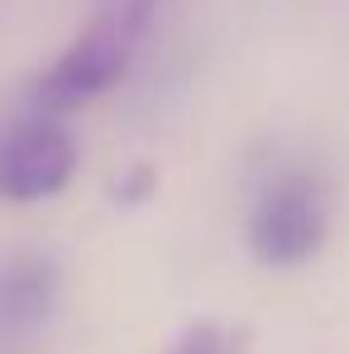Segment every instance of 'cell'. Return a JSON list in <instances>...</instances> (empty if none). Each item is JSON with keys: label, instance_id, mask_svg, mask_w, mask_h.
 <instances>
[{"label": "cell", "instance_id": "obj_1", "mask_svg": "<svg viewBox=\"0 0 349 354\" xmlns=\"http://www.w3.org/2000/svg\"><path fill=\"white\" fill-rule=\"evenodd\" d=\"M326 235H330V201H326V187L311 173L278 177L249 216V249L268 268L311 263L321 254Z\"/></svg>", "mask_w": 349, "mask_h": 354}, {"label": "cell", "instance_id": "obj_2", "mask_svg": "<svg viewBox=\"0 0 349 354\" xmlns=\"http://www.w3.org/2000/svg\"><path fill=\"white\" fill-rule=\"evenodd\" d=\"M77 173V139L67 134L58 115L19 120L0 144V196L5 201H48Z\"/></svg>", "mask_w": 349, "mask_h": 354}, {"label": "cell", "instance_id": "obj_3", "mask_svg": "<svg viewBox=\"0 0 349 354\" xmlns=\"http://www.w3.org/2000/svg\"><path fill=\"white\" fill-rule=\"evenodd\" d=\"M58 301V268L48 259H10L0 268V335H24L48 321Z\"/></svg>", "mask_w": 349, "mask_h": 354}, {"label": "cell", "instance_id": "obj_4", "mask_svg": "<svg viewBox=\"0 0 349 354\" xmlns=\"http://www.w3.org/2000/svg\"><path fill=\"white\" fill-rule=\"evenodd\" d=\"M168 354H239V335L225 330V326H216V321H201V326H191Z\"/></svg>", "mask_w": 349, "mask_h": 354}, {"label": "cell", "instance_id": "obj_5", "mask_svg": "<svg viewBox=\"0 0 349 354\" xmlns=\"http://www.w3.org/2000/svg\"><path fill=\"white\" fill-rule=\"evenodd\" d=\"M153 182H158V177H153L149 163H134L124 177H115V201H144V196L153 192Z\"/></svg>", "mask_w": 349, "mask_h": 354}]
</instances>
